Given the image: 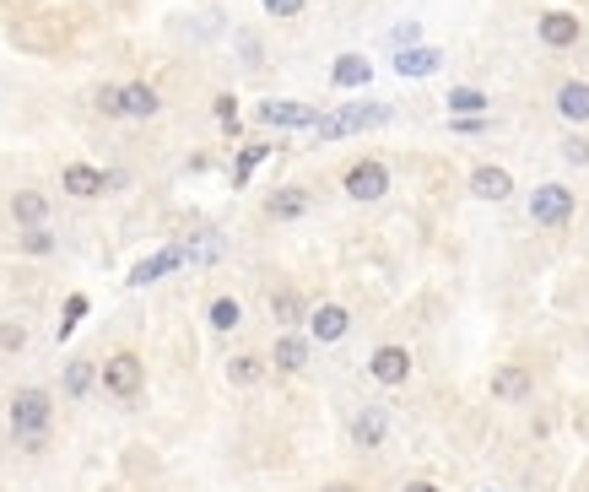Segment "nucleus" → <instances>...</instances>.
Here are the masks:
<instances>
[{"mask_svg": "<svg viewBox=\"0 0 589 492\" xmlns=\"http://www.w3.org/2000/svg\"><path fill=\"white\" fill-rule=\"evenodd\" d=\"M98 114L119 119V87H98Z\"/></svg>", "mask_w": 589, "mask_h": 492, "instance_id": "473e14b6", "label": "nucleus"}, {"mask_svg": "<svg viewBox=\"0 0 589 492\" xmlns=\"http://www.w3.org/2000/svg\"><path fill=\"white\" fill-rule=\"evenodd\" d=\"M11 217H17V228H44L49 222V195L44 190H17L11 195Z\"/></svg>", "mask_w": 589, "mask_h": 492, "instance_id": "4468645a", "label": "nucleus"}, {"mask_svg": "<svg viewBox=\"0 0 589 492\" xmlns=\"http://www.w3.org/2000/svg\"><path fill=\"white\" fill-rule=\"evenodd\" d=\"M384 119H390V109H384V103H357V109H341V114L314 119V136H319V141H336V136H352V130L384 125Z\"/></svg>", "mask_w": 589, "mask_h": 492, "instance_id": "7ed1b4c3", "label": "nucleus"}, {"mask_svg": "<svg viewBox=\"0 0 589 492\" xmlns=\"http://www.w3.org/2000/svg\"><path fill=\"white\" fill-rule=\"evenodd\" d=\"M562 157H568V163H589V141H584V136L562 141Z\"/></svg>", "mask_w": 589, "mask_h": 492, "instance_id": "72a5a7b5", "label": "nucleus"}, {"mask_svg": "<svg viewBox=\"0 0 589 492\" xmlns=\"http://www.w3.org/2000/svg\"><path fill=\"white\" fill-rule=\"evenodd\" d=\"M557 109H562V119L584 125V119H589V82H562V92H557Z\"/></svg>", "mask_w": 589, "mask_h": 492, "instance_id": "aec40b11", "label": "nucleus"}, {"mask_svg": "<svg viewBox=\"0 0 589 492\" xmlns=\"http://www.w3.org/2000/svg\"><path fill=\"white\" fill-rule=\"evenodd\" d=\"M6 422H11V438H17L28 455H38V449L49 444V428H55V401H49V390H17Z\"/></svg>", "mask_w": 589, "mask_h": 492, "instance_id": "f257e3e1", "label": "nucleus"}, {"mask_svg": "<svg viewBox=\"0 0 589 492\" xmlns=\"http://www.w3.org/2000/svg\"><path fill=\"white\" fill-rule=\"evenodd\" d=\"M206 319H211V330H222V336H227V330H238V325H244V303H238V298H227V292H222V298H211Z\"/></svg>", "mask_w": 589, "mask_h": 492, "instance_id": "393cba45", "label": "nucleus"}, {"mask_svg": "<svg viewBox=\"0 0 589 492\" xmlns=\"http://www.w3.org/2000/svg\"><path fill=\"white\" fill-rule=\"evenodd\" d=\"M325 492H357V487H352V482H330Z\"/></svg>", "mask_w": 589, "mask_h": 492, "instance_id": "4c0bfd02", "label": "nucleus"}, {"mask_svg": "<svg viewBox=\"0 0 589 492\" xmlns=\"http://www.w3.org/2000/svg\"><path fill=\"white\" fill-rule=\"evenodd\" d=\"M98 384L114 395V401H136V395H141V384H146L141 357H136V352H109V357L98 363Z\"/></svg>", "mask_w": 589, "mask_h": 492, "instance_id": "f03ea898", "label": "nucleus"}, {"mask_svg": "<svg viewBox=\"0 0 589 492\" xmlns=\"http://www.w3.org/2000/svg\"><path fill=\"white\" fill-rule=\"evenodd\" d=\"M60 190L76 195V201H92V195L109 190V174H103V168H92V163H71V168L60 174Z\"/></svg>", "mask_w": 589, "mask_h": 492, "instance_id": "1a4fd4ad", "label": "nucleus"}, {"mask_svg": "<svg viewBox=\"0 0 589 492\" xmlns=\"http://www.w3.org/2000/svg\"><path fill=\"white\" fill-rule=\"evenodd\" d=\"M190 260L184 249H163V255H152V260H141L136 271H130V287H152V282H163L168 271H179V265Z\"/></svg>", "mask_w": 589, "mask_h": 492, "instance_id": "dca6fc26", "label": "nucleus"}, {"mask_svg": "<svg viewBox=\"0 0 589 492\" xmlns=\"http://www.w3.org/2000/svg\"><path fill=\"white\" fill-rule=\"evenodd\" d=\"M260 6H265V17H298L309 0H260Z\"/></svg>", "mask_w": 589, "mask_h": 492, "instance_id": "2f4dec72", "label": "nucleus"}, {"mask_svg": "<svg viewBox=\"0 0 589 492\" xmlns=\"http://www.w3.org/2000/svg\"><path fill=\"white\" fill-rule=\"evenodd\" d=\"M309 211V190H276V195H265V217H276V222H292V217H303Z\"/></svg>", "mask_w": 589, "mask_h": 492, "instance_id": "6ab92c4d", "label": "nucleus"}, {"mask_svg": "<svg viewBox=\"0 0 589 492\" xmlns=\"http://www.w3.org/2000/svg\"><path fill=\"white\" fill-rule=\"evenodd\" d=\"M271 314H276L281 330H292V325H303V319H309V298H303L298 287H276L271 292Z\"/></svg>", "mask_w": 589, "mask_h": 492, "instance_id": "2eb2a0df", "label": "nucleus"}, {"mask_svg": "<svg viewBox=\"0 0 589 492\" xmlns=\"http://www.w3.org/2000/svg\"><path fill=\"white\" fill-rule=\"evenodd\" d=\"M400 492H444V487H438V482H406Z\"/></svg>", "mask_w": 589, "mask_h": 492, "instance_id": "c9c22d12", "label": "nucleus"}, {"mask_svg": "<svg viewBox=\"0 0 589 492\" xmlns=\"http://www.w3.org/2000/svg\"><path fill=\"white\" fill-rule=\"evenodd\" d=\"M330 82H336V87H368L373 82V65L363 55H341L336 71H330Z\"/></svg>", "mask_w": 589, "mask_h": 492, "instance_id": "5701e85b", "label": "nucleus"}, {"mask_svg": "<svg viewBox=\"0 0 589 492\" xmlns=\"http://www.w3.org/2000/svg\"><path fill=\"white\" fill-rule=\"evenodd\" d=\"M92 379H98L92 357H76V363H65V395H71V401H82V395L92 390Z\"/></svg>", "mask_w": 589, "mask_h": 492, "instance_id": "a878e982", "label": "nucleus"}, {"mask_svg": "<svg viewBox=\"0 0 589 492\" xmlns=\"http://www.w3.org/2000/svg\"><path fill=\"white\" fill-rule=\"evenodd\" d=\"M384 438H390V411H384V406H363L352 417V444L357 449H379Z\"/></svg>", "mask_w": 589, "mask_h": 492, "instance_id": "9d476101", "label": "nucleus"}, {"mask_svg": "<svg viewBox=\"0 0 589 492\" xmlns=\"http://www.w3.org/2000/svg\"><path fill=\"white\" fill-rule=\"evenodd\" d=\"M395 44L406 49V44H417V22H406V28H395Z\"/></svg>", "mask_w": 589, "mask_h": 492, "instance_id": "f704fd0d", "label": "nucleus"}, {"mask_svg": "<svg viewBox=\"0 0 589 492\" xmlns=\"http://www.w3.org/2000/svg\"><path fill=\"white\" fill-rule=\"evenodd\" d=\"M579 33H584V22L573 17V11H541V44L573 49V44H579Z\"/></svg>", "mask_w": 589, "mask_h": 492, "instance_id": "9b49d317", "label": "nucleus"}, {"mask_svg": "<svg viewBox=\"0 0 589 492\" xmlns=\"http://www.w3.org/2000/svg\"><path fill=\"white\" fill-rule=\"evenodd\" d=\"M265 152H271V146H244V157L233 163V184H249V174L265 163Z\"/></svg>", "mask_w": 589, "mask_h": 492, "instance_id": "cd10ccee", "label": "nucleus"}, {"mask_svg": "<svg viewBox=\"0 0 589 492\" xmlns=\"http://www.w3.org/2000/svg\"><path fill=\"white\" fill-rule=\"evenodd\" d=\"M260 125H292V130H314V109L309 103H292V98H271V103H260Z\"/></svg>", "mask_w": 589, "mask_h": 492, "instance_id": "6e6552de", "label": "nucleus"}, {"mask_svg": "<svg viewBox=\"0 0 589 492\" xmlns=\"http://www.w3.org/2000/svg\"><path fill=\"white\" fill-rule=\"evenodd\" d=\"M438 65H444L438 49H400V55H395V71L400 76H433Z\"/></svg>", "mask_w": 589, "mask_h": 492, "instance_id": "4be33fe9", "label": "nucleus"}, {"mask_svg": "<svg viewBox=\"0 0 589 492\" xmlns=\"http://www.w3.org/2000/svg\"><path fill=\"white\" fill-rule=\"evenodd\" d=\"M471 195L476 201H508V195H514V179H508V168H476Z\"/></svg>", "mask_w": 589, "mask_h": 492, "instance_id": "f3484780", "label": "nucleus"}, {"mask_svg": "<svg viewBox=\"0 0 589 492\" xmlns=\"http://www.w3.org/2000/svg\"><path fill=\"white\" fill-rule=\"evenodd\" d=\"M530 390H535V379H530V368H519V363H503L498 374H492V395L498 401H530Z\"/></svg>", "mask_w": 589, "mask_h": 492, "instance_id": "f8f14e48", "label": "nucleus"}, {"mask_svg": "<svg viewBox=\"0 0 589 492\" xmlns=\"http://www.w3.org/2000/svg\"><path fill=\"white\" fill-rule=\"evenodd\" d=\"M309 341H319V347H336V341L352 330V314L341 309V303H319V309H309Z\"/></svg>", "mask_w": 589, "mask_h": 492, "instance_id": "423d86ee", "label": "nucleus"}, {"mask_svg": "<svg viewBox=\"0 0 589 492\" xmlns=\"http://www.w3.org/2000/svg\"><path fill=\"white\" fill-rule=\"evenodd\" d=\"M368 374L379 379L384 390H400V384L411 379V352H406V347H395V341H390V347H379V352L368 357Z\"/></svg>", "mask_w": 589, "mask_h": 492, "instance_id": "0eeeda50", "label": "nucleus"}, {"mask_svg": "<svg viewBox=\"0 0 589 492\" xmlns=\"http://www.w3.org/2000/svg\"><path fill=\"white\" fill-rule=\"evenodd\" d=\"M22 249H28V255H49V249H55V233L49 228H22Z\"/></svg>", "mask_w": 589, "mask_h": 492, "instance_id": "c85d7f7f", "label": "nucleus"}, {"mask_svg": "<svg viewBox=\"0 0 589 492\" xmlns=\"http://www.w3.org/2000/svg\"><path fill=\"white\" fill-rule=\"evenodd\" d=\"M271 363L281 368V374H303V368H309V341L292 336V330H281L276 347H271Z\"/></svg>", "mask_w": 589, "mask_h": 492, "instance_id": "ddd939ff", "label": "nucleus"}, {"mask_svg": "<svg viewBox=\"0 0 589 492\" xmlns=\"http://www.w3.org/2000/svg\"><path fill=\"white\" fill-rule=\"evenodd\" d=\"M265 379V357H254V352H238V357H227V384H238V390H249V384H260Z\"/></svg>", "mask_w": 589, "mask_h": 492, "instance_id": "412c9836", "label": "nucleus"}, {"mask_svg": "<svg viewBox=\"0 0 589 492\" xmlns=\"http://www.w3.org/2000/svg\"><path fill=\"white\" fill-rule=\"evenodd\" d=\"M530 217L541 222V228H562V222L573 217V190L568 184H541V190L530 195Z\"/></svg>", "mask_w": 589, "mask_h": 492, "instance_id": "39448f33", "label": "nucleus"}, {"mask_svg": "<svg viewBox=\"0 0 589 492\" xmlns=\"http://www.w3.org/2000/svg\"><path fill=\"white\" fill-rule=\"evenodd\" d=\"M341 184H346V195H352V201H384V195H390V168L373 163V157H363V163L346 168Z\"/></svg>", "mask_w": 589, "mask_h": 492, "instance_id": "20e7f679", "label": "nucleus"}, {"mask_svg": "<svg viewBox=\"0 0 589 492\" xmlns=\"http://www.w3.org/2000/svg\"><path fill=\"white\" fill-rule=\"evenodd\" d=\"M573 428H579V433H584V438H589V406H584V411H579V417H573Z\"/></svg>", "mask_w": 589, "mask_h": 492, "instance_id": "e433bc0d", "label": "nucleus"}, {"mask_svg": "<svg viewBox=\"0 0 589 492\" xmlns=\"http://www.w3.org/2000/svg\"><path fill=\"white\" fill-rule=\"evenodd\" d=\"M82 314H87V298H82V292H71V303H65V319H60V336H71Z\"/></svg>", "mask_w": 589, "mask_h": 492, "instance_id": "c756f323", "label": "nucleus"}, {"mask_svg": "<svg viewBox=\"0 0 589 492\" xmlns=\"http://www.w3.org/2000/svg\"><path fill=\"white\" fill-rule=\"evenodd\" d=\"M163 103H157V92L146 87V82H125L119 87V114H130V119H152Z\"/></svg>", "mask_w": 589, "mask_h": 492, "instance_id": "a211bd4d", "label": "nucleus"}, {"mask_svg": "<svg viewBox=\"0 0 589 492\" xmlns=\"http://www.w3.org/2000/svg\"><path fill=\"white\" fill-rule=\"evenodd\" d=\"M22 347H28V325H22V319H0V357L22 352Z\"/></svg>", "mask_w": 589, "mask_h": 492, "instance_id": "bb28decb", "label": "nucleus"}, {"mask_svg": "<svg viewBox=\"0 0 589 492\" xmlns=\"http://www.w3.org/2000/svg\"><path fill=\"white\" fill-rule=\"evenodd\" d=\"M481 114H487V92H476V87L449 92V119H481Z\"/></svg>", "mask_w": 589, "mask_h": 492, "instance_id": "b1692460", "label": "nucleus"}, {"mask_svg": "<svg viewBox=\"0 0 589 492\" xmlns=\"http://www.w3.org/2000/svg\"><path fill=\"white\" fill-rule=\"evenodd\" d=\"M217 125L238 130V98H233V92H222V98H217Z\"/></svg>", "mask_w": 589, "mask_h": 492, "instance_id": "7c9ffc66", "label": "nucleus"}]
</instances>
